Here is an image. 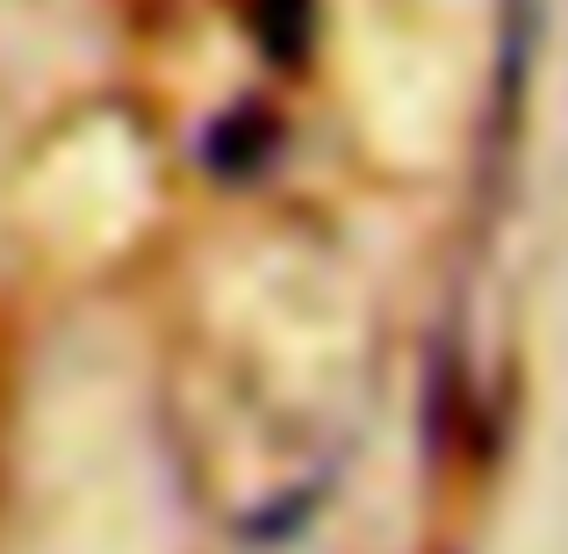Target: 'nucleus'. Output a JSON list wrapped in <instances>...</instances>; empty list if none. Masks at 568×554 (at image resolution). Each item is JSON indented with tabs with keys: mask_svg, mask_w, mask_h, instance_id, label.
Listing matches in <instances>:
<instances>
[{
	"mask_svg": "<svg viewBox=\"0 0 568 554\" xmlns=\"http://www.w3.org/2000/svg\"><path fill=\"white\" fill-rule=\"evenodd\" d=\"M532 66H540V0H497V66H489V144L511 152L518 123H526L532 101Z\"/></svg>",
	"mask_w": 568,
	"mask_h": 554,
	"instance_id": "f257e3e1",
	"label": "nucleus"
}]
</instances>
